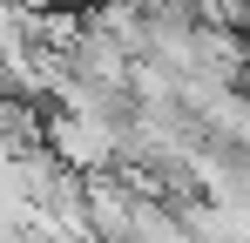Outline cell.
<instances>
[{
    "mask_svg": "<svg viewBox=\"0 0 250 243\" xmlns=\"http://www.w3.org/2000/svg\"><path fill=\"white\" fill-rule=\"evenodd\" d=\"M41 156L68 176H115V128L108 122H88V115H61L47 108L41 115Z\"/></svg>",
    "mask_w": 250,
    "mask_h": 243,
    "instance_id": "6da1fadb",
    "label": "cell"
},
{
    "mask_svg": "<svg viewBox=\"0 0 250 243\" xmlns=\"http://www.w3.org/2000/svg\"><path fill=\"white\" fill-rule=\"evenodd\" d=\"M61 7H75V0H7V14H21V20H41V14H61Z\"/></svg>",
    "mask_w": 250,
    "mask_h": 243,
    "instance_id": "7a4b0ae2",
    "label": "cell"
}]
</instances>
